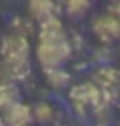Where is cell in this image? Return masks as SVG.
<instances>
[{
  "label": "cell",
  "mask_w": 120,
  "mask_h": 126,
  "mask_svg": "<svg viewBox=\"0 0 120 126\" xmlns=\"http://www.w3.org/2000/svg\"><path fill=\"white\" fill-rule=\"evenodd\" d=\"M71 54L72 46L60 18L54 17L40 23L35 57L42 69L60 68L71 57Z\"/></svg>",
  "instance_id": "1"
},
{
  "label": "cell",
  "mask_w": 120,
  "mask_h": 126,
  "mask_svg": "<svg viewBox=\"0 0 120 126\" xmlns=\"http://www.w3.org/2000/svg\"><path fill=\"white\" fill-rule=\"evenodd\" d=\"M0 81L25 80L31 72V45L28 37L11 32L0 42Z\"/></svg>",
  "instance_id": "2"
},
{
  "label": "cell",
  "mask_w": 120,
  "mask_h": 126,
  "mask_svg": "<svg viewBox=\"0 0 120 126\" xmlns=\"http://www.w3.org/2000/svg\"><path fill=\"white\" fill-rule=\"evenodd\" d=\"M69 102H71L74 112L80 117L86 114L88 108L96 111L100 106H109L103 100V92L92 81H83V83L74 85L69 89Z\"/></svg>",
  "instance_id": "3"
},
{
  "label": "cell",
  "mask_w": 120,
  "mask_h": 126,
  "mask_svg": "<svg viewBox=\"0 0 120 126\" xmlns=\"http://www.w3.org/2000/svg\"><path fill=\"white\" fill-rule=\"evenodd\" d=\"M92 34L103 43H111L120 39V22L111 14H102L92 18Z\"/></svg>",
  "instance_id": "4"
},
{
  "label": "cell",
  "mask_w": 120,
  "mask_h": 126,
  "mask_svg": "<svg viewBox=\"0 0 120 126\" xmlns=\"http://www.w3.org/2000/svg\"><path fill=\"white\" fill-rule=\"evenodd\" d=\"M2 120L6 126H29L33 123V108L22 102L14 105L11 109L2 114Z\"/></svg>",
  "instance_id": "5"
},
{
  "label": "cell",
  "mask_w": 120,
  "mask_h": 126,
  "mask_svg": "<svg viewBox=\"0 0 120 126\" xmlns=\"http://www.w3.org/2000/svg\"><path fill=\"white\" fill-rule=\"evenodd\" d=\"M59 11H62V6L54 2H49V0H34L28 5L29 16L39 23H43L49 18L57 17Z\"/></svg>",
  "instance_id": "6"
},
{
  "label": "cell",
  "mask_w": 120,
  "mask_h": 126,
  "mask_svg": "<svg viewBox=\"0 0 120 126\" xmlns=\"http://www.w3.org/2000/svg\"><path fill=\"white\" fill-rule=\"evenodd\" d=\"M92 83L100 91H114L120 83V71L109 66H100L92 75Z\"/></svg>",
  "instance_id": "7"
},
{
  "label": "cell",
  "mask_w": 120,
  "mask_h": 126,
  "mask_svg": "<svg viewBox=\"0 0 120 126\" xmlns=\"http://www.w3.org/2000/svg\"><path fill=\"white\" fill-rule=\"evenodd\" d=\"M20 102V92L16 83L0 81V112H6Z\"/></svg>",
  "instance_id": "8"
},
{
  "label": "cell",
  "mask_w": 120,
  "mask_h": 126,
  "mask_svg": "<svg viewBox=\"0 0 120 126\" xmlns=\"http://www.w3.org/2000/svg\"><path fill=\"white\" fill-rule=\"evenodd\" d=\"M43 77L45 81L52 89H65L71 83V74L66 69L60 68H51V69H43Z\"/></svg>",
  "instance_id": "9"
},
{
  "label": "cell",
  "mask_w": 120,
  "mask_h": 126,
  "mask_svg": "<svg viewBox=\"0 0 120 126\" xmlns=\"http://www.w3.org/2000/svg\"><path fill=\"white\" fill-rule=\"evenodd\" d=\"M54 115H55V111L52 108V105L48 102H39L33 106V117L40 125L51 123L54 120Z\"/></svg>",
  "instance_id": "10"
},
{
  "label": "cell",
  "mask_w": 120,
  "mask_h": 126,
  "mask_svg": "<svg viewBox=\"0 0 120 126\" xmlns=\"http://www.w3.org/2000/svg\"><path fill=\"white\" fill-rule=\"evenodd\" d=\"M91 8V3L86 0H71L62 5V9L69 18H82Z\"/></svg>",
  "instance_id": "11"
},
{
  "label": "cell",
  "mask_w": 120,
  "mask_h": 126,
  "mask_svg": "<svg viewBox=\"0 0 120 126\" xmlns=\"http://www.w3.org/2000/svg\"><path fill=\"white\" fill-rule=\"evenodd\" d=\"M9 25H11V29H12L11 32H14V34L28 37L33 32V23H31V20H28L25 17H14Z\"/></svg>",
  "instance_id": "12"
},
{
  "label": "cell",
  "mask_w": 120,
  "mask_h": 126,
  "mask_svg": "<svg viewBox=\"0 0 120 126\" xmlns=\"http://www.w3.org/2000/svg\"><path fill=\"white\" fill-rule=\"evenodd\" d=\"M96 59H97V62H100V63H108V62L111 60V52H109V49L100 48L99 51L96 52Z\"/></svg>",
  "instance_id": "13"
},
{
  "label": "cell",
  "mask_w": 120,
  "mask_h": 126,
  "mask_svg": "<svg viewBox=\"0 0 120 126\" xmlns=\"http://www.w3.org/2000/svg\"><path fill=\"white\" fill-rule=\"evenodd\" d=\"M108 14H111L112 17H116L120 22V2H114L108 5Z\"/></svg>",
  "instance_id": "14"
},
{
  "label": "cell",
  "mask_w": 120,
  "mask_h": 126,
  "mask_svg": "<svg viewBox=\"0 0 120 126\" xmlns=\"http://www.w3.org/2000/svg\"><path fill=\"white\" fill-rule=\"evenodd\" d=\"M119 88H120V83H119Z\"/></svg>",
  "instance_id": "15"
},
{
  "label": "cell",
  "mask_w": 120,
  "mask_h": 126,
  "mask_svg": "<svg viewBox=\"0 0 120 126\" xmlns=\"http://www.w3.org/2000/svg\"><path fill=\"white\" fill-rule=\"evenodd\" d=\"M5 126H6V125H5Z\"/></svg>",
  "instance_id": "16"
}]
</instances>
